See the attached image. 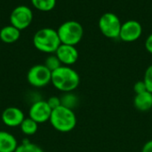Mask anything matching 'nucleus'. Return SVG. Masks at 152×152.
I'll return each instance as SVG.
<instances>
[{
  "label": "nucleus",
  "instance_id": "f257e3e1",
  "mask_svg": "<svg viewBox=\"0 0 152 152\" xmlns=\"http://www.w3.org/2000/svg\"><path fill=\"white\" fill-rule=\"evenodd\" d=\"M51 83L56 90L63 93H69L74 91L78 87L80 76L77 72L70 66L61 65L52 72Z\"/></svg>",
  "mask_w": 152,
  "mask_h": 152
},
{
  "label": "nucleus",
  "instance_id": "f03ea898",
  "mask_svg": "<svg viewBox=\"0 0 152 152\" xmlns=\"http://www.w3.org/2000/svg\"><path fill=\"white\" fill-rule=\"evenodd\" d=\"M34 47L40 52L46 54H55L61 42L57 30L52 28H43L38 30L33 37Z\"/></svg>",
  "mask_w": 152,
  "mask_h": 152
},
{
  "label": "nucleus",
  "instance_id": "7ed1b4c3",
  "mask_svg": "<svg viewBox=\"0 0 152 152\" xmlns=\"http://www.w3.org/2000/svg\"><path fill=\"white\" fill-rule=\"evenodd\" d=\"M49 122L60 133H69L77 125V116L73 109L61 106L52 111Z\"/></svg>",
  "mask_w": 152,
  "mask_h": 152
},
{
  "label": "nucleus",
  "instance_id": "20e7f679",
  "mask_svg": "<svg viewBox=\"0 0 152 152\" xmlns=\"http://www.w3.org/2000/svg\"><path fill=\"white\" fill-rule=\"evenodd\" d=\"M57 32L61 44L75 47L81 41L84 36L83 26L77 21H67L63 22L59 26Z\"/></svg>",
  "mask_w": 152,
  "mask_h": 152
},
{
  "label": "nucleus",
  "instance_id": "39448f33",
  "mask_svg": "<svg viewBox=\"0 0 152 152\" xmlns=\"http://www.w3.org/2000/svg\"><path fill=\"white\" fill-rule=\"evenodd\" d=\"M98 26L103 36L109 39H119L122 23L117 14L111 12L103 13L98 22Z\"/></svg>",
  "mask_w": 152,
  "mask_h": 152
},
{
  "label": "nucleus",
  "instance_id": "423d86ee",
  "mask_svg": "<svg viewBox=\"0 0 152 152\" xmlns=\"http://www.w3.org/2000/svg\"><path fill=\"white\" fill-rule=\"evenodd\" d=\"M52 72L45 65H35L27 73L28 82L35 88H44L51 82Z\"/></svg>",
  "mask_w": 152,
  "mask_h": 152
},
{
  "label": "nucleus",
  "instance_id": "0eeeda50",
  "mask_svg": "<svg viewBox=\"0 0 152 152\" xmlns=\"http://www.w3.org/2000/svg\"><path fill=\"white\" fill-rule=\"evenodd\" d=\"M33 19L32 10L24 4H20L16 6L11 13L10 15V22L11 25L14 26L20 30L27 29Z\"/></svg>",
  "mask_w": 152,
  "mask_h": 152
},
{
  "label": "nucleus",
  "instance_id": "6e6552de",
  "mask_svg": "<svg viewBox=\"0 0 152 152\" xmlns=\"http://www.w3.org/2000/svg\"><path fill=\"white\" fill-rule=\"evenodd\" d=\"M142 26L136 20H129L122 23L119 39L124 42H134L141 38Z\"/></svg>",
  "mask_w": 152,
  "mask_h": 152
},
{
  "label": "nucleus",
  "instance_id": "1a4fd4ad",
  "mask_svg": "<svg viewBox=\"0 0 152 152\" xmlns=\"http://www.w3.org/2000/svg\"><path fill=\"white\" fill-rule=\"evenodd\" d=\"M52 108L47 104L46 100L35 101L28 111L29 118L39 124H44L50 120L52 115Z\"/></svg>",
  "mask_w": 152,
  "mask_h": 152
},
{
  "label": "nucleus",
  "instance_id": "9d476101",
  "mask_svg": "<svg viewBox=\"0 0 152 152\" xmlns=\"http://www.w3.org/2000/svg\"><path fill=\"white\" fill-rule=\"evenodd\" d=\"M56 56L59 58L62 65L70 66L74 65L78 59V51L75 46L61 44L55 52Z\"/></svg>",
  "mask_w": 152,
  "mask_h": 152
},
{
  "label": "nucleus",
  "instance_id": "9b49d317",
  "mask_svg": "<svg viewBox=\"0 0 152 152\" xmlns=\"http://www.w3.org/2000/svg\"><path fill=\"white\" fill-rule=\"evenodd\" d=\"M1 119L4 125L8 127H17L21 125L25 119V116L20 108L9 107L3 111Z\"/></svg>",
  "mask_w": 152,
  "mask_h": 152
},
{
  "label": "nucleus",
  "instance_id": "f8f14e48",
  "mask_svg": "<svg viewBox=\"0 0 152 152\" xmlns=\"http://www.w3.org/2000/svg\"><path fill=\"white\" fill-rule=\"evenodd\" d=\"M18 146V141L14 135L5 131H0V152H15Z\"/></svg>",
  "mask_w": 152,
  "mask_h": 152
},
{
  "label": "nucleus",
  "instance_id": "ddd939ff",
  "mask_svg": "<svg viewBox=\"0 0 152 152\" xmlns=\"http://www.w3.org/2000/svg\"><path fill=\"white\" fill-rule=\"evenodd\" d=\"M134 108L141 112H147L152 108V93L144 91L140 94H135L134 99Z\"/></svg>",
  "mask_w": 152,
  "mask_h": 152
},
{
  "label": "nucleus",
  "instance_id": "4468645a",
  "mask_svg": "<svg viewBox=\"0 0 152 152\" xmlns=\"http://www.w3.org/2000/svg\"><path fill=\"white\" fill-rule=\"evenodd\" d=\"M20 37V30L12 25H7L0 30V39L6 44L16 42Z\"/></svg>",
  "mask_w": 152,
  "mask_h": 152
},
{
  "label": "nucleus",
  "instance_id": "2eb2a0df",
  "mask_svg": "<svg viewBox=\"0 0 152 152\" xmlns=\"http://www.w3.org/2000/svg\"><path fill=\"white\" fill-rule=\"evenodd\" d=\"M20 127V130L23 134H25L27 136H30V135L35 134L37 132L38 124L28 117V118H25L23 120V122L21 123Z\"/></svg>",
  "mask_w": 152,
  "mask_h": 152
},
{
  "label": "nucleus",
  "instance_id": "dca6fc26",
  "mask_svg": "<svg viewBox=\"0 0 152 152\" xmlns=\"http://www.w3.org/2000/svg\"><path fill=\"white\" fill-rule=\"evenodd\" d=\"M32 5L39 11L49 12L56 4V0H31Z\"/></svg>",
  "mask_w": 152,
  "mask_h": 152
},
{
  "label": "nucleus",
  "instance_id": "f3484780",
  "mask_svg": "<svg viewBox=\"0 0 152 152\" xmlns=\"http://www.w3.org/2000/svg\"><path fill=\"white\" fill-rule=\"evenodd\" d=\"M61 106L73 109L77 106L78 99L77 96L74 95L72 92H69V93H64V95L61 98Z\"/></svg>",
  "mask_w": 152,
  "mask_h": 152
},
{
  "label": "nucleus",
  "instance_id": "a211bd4d",
  "mask_svg": "<svg viewBox=\"0 0 152 152\" xmlns=\"http://www.w3.org/2000/svg\"><path fill=\"white\" fill-rule=\"evenodd\" d=\"M15 152H45L41 147H39L38 145L29 142H26L21 143L20 145L18 146L17 150Z\"/></svg>",
  "mask_w": 152,
  "mask_h": 152
},
{
  "label": "nucleus",
  "instance_id": "6ab92c4d",
  "mask_svg": "<svg viewBox=\"0 0 152 152\" xmlns=\"http://www.w3.org/2000/svg\"><path fill=\"white\" fill-rule=\"evenodd\" d=\"M51 72H53L55 71L56 69H58L59 67H61L62 65L61 63L60 62L59 58L56 56L55 54H52V55H49L45 61V64H44Z\"/></svg>",
  "mask_w": 152,
  "mask_h": 152
},
{
  "label": "nucleus",
  "instance_id": "aec40b11",
  "mask_svg": "<svg viewBox=\"0 0 152 152\" xmlns=\"http://www.w3.org/2000/svg\"><path fill=\"white\" fill-rule=\"evenodd\" d=\"M147 87L148 91L152 93V65H149L144 73L143 80H142Z\"/></svg>",
  "mask_w": 152,
  "mask_h": 152
},
{
  "label": "nucleus",
  "instance_id": "412c9836",
  "mask_svg": "<svg viewBox=\"0 0 152 152\" xmlns=\"http://www.w3.org/2000/svg\"><path fill=\"white\" fill-rule=\"evenodd\" d=\"M47 104L49 105V107L52 108V110L59 108L61 106V98L59 97H56V96H53V97H50L47 100H46Z\"/></svg>",
  "mask_w": 152,
  "mask_h": 152
},
{
  "label": "nucleus",
  "instance_id": "4be33fe9",
  "mask_svg": "<svg viewBox=\"0 0 152 152\" xmlns=\"http://www.w3.org/2000/svg\"><path fill=\"white\" fill-rule=\"evenodd\" d=\"M134 90L135 92V94H140L142 93L144 91H147V87L144 83L143 81H139L137 82H135V84L134 85Z\"/></svg>",
  "mask_w": 152,
  "mask_h": 152
},
{
  "label": "nucleus",
  "instance_id": "5701e85b",
  "mask_svg": "<svg viewBox=\"0 0 152 152\" xmlns=\"http://www.w3.org/2000/svg\"><path fill=\"white\" fill-rule=\"evenodd\" d=\"M145 48L150 54L152 55V33L148 36L145 40Z\"/></svg>",
  "mask_w": 152,
  "mask_h": 152
},
{
  "label": "nucleus",
  "instance_id": "b1692460",
  "mask_svg": "<svg viewBox=\"0 0 152 152\" xmlns=\"http://www.w3.org/2000/svg\"><path fill=\"white\" fill-rule=\"evenodd\" d=\"M142 152H152V140L147 142L143 147H142Z\"/></svg>",
  "mask_w": 152,
  "mask_h": 152
}]
</instances>
